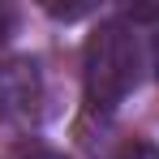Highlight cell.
<instances>
[{
	"label": "cell",
	"instance_id": "6da1fadb",
	"mask_svg": "<svg viewBox=\"0 0 159 159\" xmlns=\"http://www.w3.org/2000/svg\"><path fill=\"white\" fill-rule=\"evenodd\" d=\"M151 69V52L142 30L129 22H103L86 39L82 48V82H86V99L99 112H112L125 103L133 90L142 86Z\"/></svg>",
	"mask_w": 159,
	"mask_h": 159
},
{
	"label": "cell",
	"instance_id": "7a4b0ae2",
	"mask_svg": "<svg viewBox=\"0 0 159 159\" xmlns=\"http://www.w3.org/2000/svg\"><path fill=\"white\" fill-rule=\"evenodd\" d=\"M43 103V73L34 60H0V116L4 120H34Z\"/></svg>",
	"mask_w": 159,
	"mask_h": 159
},
{
	"label": "cell",
	"instance_id": "3957f363",
	"mask_svg": "<svg viewBox=\"0 0 159 159\" xmlns=\"http://www.w3.org/2000/svg\"><path fill=\"white\" fill-rule=\"evenodd\" d=\"M13 159H65V155L52 151L48 142H34V138H30V142H22V146L13 151Z\"/></svg>",
	"mask_w": 159,
	"mask_h": 159
},
{
	"label": "cell",
	"instance_id": "277c9868",
	"mask_svg": "<svg viewBox=\"0 0 159 159\" xmlns=\"http://www.w3.org/2000/svg\"><path fill=\"white\" fill-rule=\"evenodd\" d=\"M125 159H159V146L155 142H138V146H129Z\"/></svg>",
	"mask_w": 159,
	"mask_h": 159
}]
</instances>
